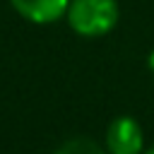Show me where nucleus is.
<instances>
[{
	"instance_id": "f257e3e1",
	"label": "nucleus",
	"mask_w": 154,
	"mask_h": 154,
	"mask_svg": "<svg viewBox=\"0 0 154 154\" xmlns=\"http://www.w3.org/2000/svg\"><path fill=\"white\" fill-rule=\"evenodd\" d=\"M65 17L75 34L96 38L108 34L118 24L120 7L118 0H70Z\"/></svg>"
},
{
	"instance_id": "f03ea898",
	"label": "nucleus",
	"mask_w": 154,
	"mask_h": 154,
	"mask_svg": "<svg viewBox=\"0 0 154 154\" xmlns=\"http://www.w3.org/2000/svg\"><path fill=\"white\" fill-rule=\"evenodd\" d=\"M106 149L108 154H142L144 149L142 125L130 116H120L111 120L106 130Z\"/></svg>"
},
{
	"instance_id": "7ed1b4c3",
	"label": "nucleus",
	"mask_w": 154,
	"mask_h": 154,
	"mask_svg": "<svg viewBox=\"0 0 154 154\" xmlns=\"http://www.w3.org/2000/svg\"><path fill=\"white\" fill-rule=\"evenodd\" d=\"M10 5L31 24H53L65 17L70 0H10Z\"/></svg>"
},
{
	"instance_id": "20e7f679",
	"label": "nucleus",
	"mask_w": 154,
	"mask_h": 154,
	"mask_svg": "<svg viewBox=\"0 0 154 154\" xmlns=\"http://www.w3.org/2000/svg\"><path fill=\"white\" fill-rule=\"evenodd\" d=\"M55 154H106V149L89 137H72V140L63 142L55 149Z\"/></svg>"
},
{
	"instance_id": "39448f33",
	"label": "nucleus",
	"mask_w": 154,
	"mask_h": 154,
	"mask_svg": "<svg viewBox=\"0 0 154 154\" xmlns=\"http://www.w3.org/2000/svg\"><path fill=\"white\" fill-rule=\"evenodd\" d=\"M147 65H149V70H152V72H154V51H152V53H149V58H147Z\"/></svg>"
},
{
	"instance_id": "423d86ee",
	"label": "nucleus",
	"mask_w": 154,
	"mask_h": 154,
	"mask_svg": "<svg viewBox=\"0 0 154 154\" xmlns=\"http://www.w3.org/2000/svg\"><path fill=\"white\" fill-rule=\"evenodd\" d=\"M142 154H154V147H149V149H144Z\"/></svg>"
}]
</instances>
